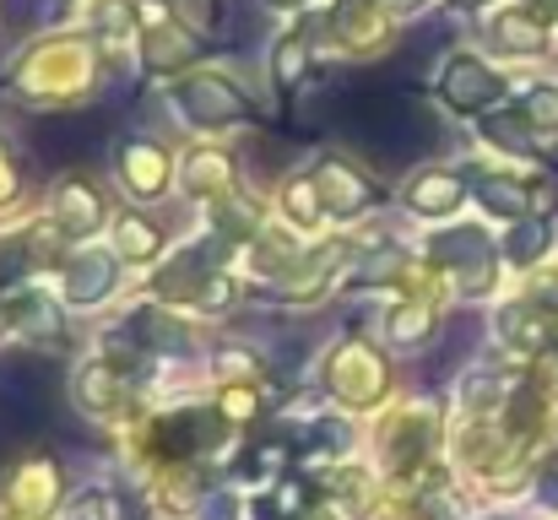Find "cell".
Listing matches in <instances>:
<instances>
[{"mask_svg":"<svg viewBox=\"0 0 558 520\" xmlns=\"http://www.w3.org/2000/svg\"><path fill=\"white\" fill-rule=\"evenodd\" d=\"M461 195H466V184H461L456 173H445V169H428V173H417V179L407 184V201H412L417 211H428V217L456 211V206H461Z\"/></svg>","mask_w":558,"mask_h":520,"instance_id":"obj_10","label":"cell"},{"mask_svg":"<svg viewBox=\"0 0 558 520\" xmlns=\"http://www.w3.org/2000/svg\"><path fill=\"white\" fill-rule=\"evenodd\" d=\"M174 109L185 114L195 131H228V125H239V120H255V114H260V109H255V98H250L239 82L217 76V71L180 76V82H174Z\"/></svg>","mask_w":558,"mask_h":520,"instance_id":"obj_1","label":"cell"},{"mask_svg":"<svg viewBox=\"0 0 558 520\" xmlns=\"http://www.w3.org/2000/svg\"><path fill=\"white\" fill-rule=\"evenodd\" d=\"M98 211H104L98 190H93L82 173H65L60 190H54V217H60V228H65V233H87V228L98 222Z\"/></svg>","mask_w":558,"mask_h":520,"instance_id":"obj_9","label":"cell"},{"mask_svg":"<svg viewBox=\"0 0 558 520\" xmlns=\"http://www.w3.org/2000/svg\"><path fill=\"white\" fill-rule=\"evenodd\" d=\"M76 516L82 520H120V499H114V494H87V499L76 505Z\"/></svg>","mask_w":558,"mask_h":520,"instance_id":"obj_22","label":"cell"},{"mask_svg":"<svg viewBox=\"0 0 558 520\" xmlns=\"http://www.w3.org/2000/svg\"><path fill=\"white\" fill-rule=\"evenodd\" d=\"M515 109L532 120V131H558V87H532V93H521Z\"/></svg>","mask_w":558,"mask_h":520,"instance_id":"obj_17","label":"cell"},{"mask_svg":"<svg viewBox=\"0 0 558 520\" xmlns=\"http://www.w3.org/2000/svg\"><path fill=\"white\" fill-rule=\"evenodd\" d=\"M120 250H125V255H153V250H158V228H147V222H120Z\"/></svg>","mask_w":558,"mask_h":520,"instance_id":"obj_20","label":"cell"},{"mask_svg":"<svg viewBox=\"0 0 558 520\" xmlns=\"http://www.w3.org/2000/svg\"><path fill=\"white\" fill-rule=\"evenodd\" d=\"M82 401H87L93 412H114V407H120L114 363H98V368H87V374H82Z\"/></svg>","mask_w":558,"mask_h":520,"instance_id":"obj_16","label":"cell"},{"mask_svg":"<svg viewBox=\"0 0 558 520\" xmlns=\"http://www.w3.org/2000/svg\"><path fill=\"white\" fill-rule=\"evenodd\" d=\"M310 76H315V44L304 27H293L271 44V82L282 93H299V87H310Z\"/></svg>","mask_w":558,"mask_h":520,"instance_id":"obj_8","label":"cell"},{"mask_svg":"<svg viewBox=\"0 0 558 520\" xmlns=\"http://www.w3.org/2000/svg\"><path fill=\"white\" fill-rule=\"evenodd\" d=\"M185 190H195V195H228V190H233V164H228V153H217V147L190 153L185 158Z\"/></svg>","mask_w":558,"mask_h":520,"instance_id":"obj_11","label":"cell"},{"mask_svg":"<svg viewBox=\"0 0 558 520\" xmlns=\"http://www.w3.org/2000/svg\"><path fill=\"white\" fill-rule=\"evenodd\" d=\"M499 98H505V76L483 55H466V49L445 55V65H439V104L450 114H483Z\"/></svg>","mask_w":558,"mask_h":520,"instance_id":"obj_2","label":"cell"},{"mask_svg":"<svg viewBox=\"0 0 558 520\" xmlns=\"http://www.w3.org/2000/svg\"><path fill=\"white\" fill-rule=\"evenodd\" d=\"M428 331V310H396V321H390V337L407 347V342H417Z\"/></svg>","mask_w":558,"mask_h":520,"instance_id":"obj_21","label":"cell"},{"mask_svg":"<svg viewBox=\"0 0 558 520\" xmlns=\"http://www.w3.org/2000/svg\"><path fill=\"white\" fill-rule=\"evenodd\" d=\"M120 173L136 195H158L169 184V153L147 136H131V142H120Z\"/></svg>","mask_w":558,"mask_h":520,"instance_id":"obj_7","label":"cell"},{"mask_svg":"<svg viewBox=\"0 0 558 520\" xmlns=\"http://www.w3.org/2000/svg\"><path fill=\"white\" fill-rule=\"evenodd\" d=\"M260 5H266V11H288V16H293V11H304V5H315V0H260Z\"/></svg>","mask_w":558,"mask_h":520,"instance_id":"obj_23","label":"cell"},{"mask_svg":"<svg viewBox=\"0 0 558 520\" xmlns=\"http://www.w3.org/2000/svg\"><path fill=\"white\" fill-rule=\"evenodd\" d=\"M136 55H142V71H147V76H180L195 55H206V38H201L195 27H185V22H174V27L142 33Z\"/></svg>","mask_w":558,"mask_h":520,"instance_id":"obj_6","label":"cell"},{"mask_svg":"<svg viewBox=\"0 0 558 520\" xmlns=\"http://www.w3.org/2000/svg\"><path fill=\"white\" fill-rule=\"evenodd\" d=\"M114 288V266L104 261V255H82L76 266H71V277H65V299L71 304H93V299H104Z\"/></svg>","mask_w":558,"mask_h":520,"instance_id":"obj_13","label":"cell"},{"mask_svg":"<svg viewBox=\"0 0 558 520\" xmlns=\"http://www.w3.org/2000/svg\"><path fill=\"white\" fill-rule=\"evenodd\" d=\"M310 179H315L326 211H337V217H353V211H364L369 201H379V184H374V179H359V169H353L348 158H337V153L320 158Z\"/></svg>","mask_w":558,"mask_h":520,"instance_id":"obj_4","label":"cell"},{"mask_svg":"<svg viewBox=\"0 0 558 520\" xmlns=\"http://www.w3.org/2000/svg\"><path fill=\"white\" fill-rule=\"evenodd\" d=\"M304 520H331V516H304Z\"/></svg>","mask_w":558,"mask_h":520,"instance_id":"obj_25","label":"cell"},{"mask_svg":"<svg viewBox=\"0 0 558 520\" xmlns=\"http://www.w3.org/2000/svg\"><path fill=\"white\" fill-rule=\"evenodd\" d=\"M450 5H483V0H450Z\"/></svg>","mask_w":558,"mask_h":520,"instance_id":"obj_24","label":"cell"},{"mask_svg":"<svg viewBox=\"0 0 558 520\" xmlns=\"http://www.w3.org/2000/svg\"><path fill=\"white\" fill-rule=\"evenodd\" d=\"M217 228L222 233H255V201H239V195L222 201L217 206Z\"/></svg>","mask_w":558,"mask_h":520,"instance_id":"obj_19","label":"cell"},{"mask_svg":"<svg viewBox=\"0 0 558 520\" xmlns=\"http://www.w3.org/2000/svg\"><path fill=\"white\" fill-rule=\"evenodd\" d=\"M390 5L385 0H331V11H326V38L342 49V55H359V60H369V55H385L390 49Z\"/></svg>","mask_w":558,"mask_h":520,"instance_id":"obj_3","label":"cell"},{"mask_svg":"<svg viewBox=\"0 0 558 520\" xmlns=\"http://www.w3.org/2000/svg\"><path fill=\"white\" fill-rule=\"evenodd\" d=\"M282 211H288L293 222H304V228L326 211V201H320V190H315V179H310V173H299V179H288V184H282Z\"/></svg>","mask_w":558,"mask_h":520,"instance_id":"obj_15","label":"cell"},{"mask_svg":"<svg viewBox=\"0 0 558 520\" xmlns=\"http://www.w3.org/2000/svg\"><path fill=\"white\" fill-rule=\"evenodd\" d=\"M5 315H11V331L27 337V342H44V337L60 331V315H54V304L44 293H22L16 304H5Z\"/></svg>","mask_w":558,"mask_h":520,"instance_id":"obj_12","label":"cell"},{"mask_svg":"<svg viewBox=\"0 0 558 520\" xmlns=\"http://www.w3.org/2000/svg\"><path fill=\"white\" fill-rule=\"evenodd\" d=\"M483 38H488V49H499V55H543L548 22L532 16L526 5H494V11L483 16Z\"/></svg>","mask_w":558,"mask_h":520,"instance_id":"obj_5","label":"cell"},{"mask_svg":"<svg viewBox=\"0 0 558 520\" xmlns=\"http://www.w3.org/2000/svg\"><path fill=\"white\" fill-rule=\"evenodd\" d=\"M477 195H483V206L499 211V217H532V190L515 184V179H483Z\"/></svg>","mask_w":558,"mask_h":520,"instance_id":"obj_14","label":"cell"},{"mask_svg":"<svg viewBox=\"0 0 558 520\" xmlns=\"http://www.w3.org/2000/svg\"><path fill=\"white\" fill-rule=\"evenodd\" d=\"M510 261L515 266H532L543 250H548V222H515V233H510Z\"/></svg>","mask_w":558,"mask_h":520,"instance_id":"obj_18","label":"cell"}]
</instances>
